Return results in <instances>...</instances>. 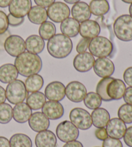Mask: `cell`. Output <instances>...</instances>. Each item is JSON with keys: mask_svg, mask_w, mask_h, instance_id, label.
Listing matches in <instances>:
<instances>
[{"mask_svg": "<svg viewBox=\"0 0 132 147\" xmlns=\"http://www.w3.org/2000/svg\"><path fill=\"white\" fill-rule=\"evenodd\" d=\"M14 66L21 76L28 78L40 72L43 67V63L38 54L25 52L16 57L14 61Z\"/></svg>", "mask_w": 132, "mask_h": 147, "instance_id": "obj_1", "label": "cell"}, {"mask_svg": "<svg viewBox=\"0 0 132 147\" xmlns=\"http://www.w3.org/2000/svg\"><path fill=\"white\" fill-rule=\"evenodd\" d=\"M73 49L70 38L63 34H57L48 40L47 51L51 56L56 59H63L69 56Z\"/></svg>", "mask_w": 132, "mask_h": 147, "instance_id": "obj_2", "label": "cell"}, {"mask_svg": "<svg viewBox=\"0 0 132 147\" xmlns=\"http://www.w3.org/2000/svg\"><path fill=\"white\" fill-rule=\"evenodd\" d=\"M88 49L92 56L98 57H107L112 55L113 45L110 39L104 36H97L90 41Z\"/></svg>", "mask_w": 132, "mask_h": 147, "instance_id": "obj_3", "label": "cell"}, {"mask_svg": "<svg viewBox=\"0 0 132 147\" xmlns=\"http://www.w3.org/2000/svg\"><path fill=\"white\" fill-rule=\"evenodd\" d=\"M113 32L121 41H132V17L128 14L119 16L113 23Z\"/></svg>", "mask_w": 132, "mask_h": 147, "instance_id": "obj_4", "label": "cell"}, {"mask_svg": "<svg viewBox=\"0 0 132 147\" xmlns=\"http://www.w3.org/2000/svg\"><path fill=\"white\" fill-rule=\"evenodd\" d=\"M6 98L9 103L13 105L23 103L28 96L25 83L22 80H15L7 86Z\"/></svg>", "mask_w": 132, "mask_h": 147, "instance_id": "obj_5", "label": "cell"}, {"mask_svg": "<svg viewBox=\"0 0 132 147\" xmlns=\"http://www.w3.org/2000/svg\"><path fill=\"white\" fill-rule=\"evenodd\" d=\"M55 133L58 139L63 143L76 140L79 135L78 128L69 121H63L57 125Z\"/></svg>", "mask_w": 132, "mask_h": 147, "instance_id": "obj_6", "label": "cell"}, {"mask_svg": "<svg viewBox=\"0 0 132 147\" xmlns=\"http://www.w3.org/2000/svg\"><path fill=\"white\" fill-rule=\"evenodd\" d=\"M70 121L78 129L86 130L90 128L92 120L90 113L82 108H75L71 110L69 114Z\"/></svg>", "mask_w": 132, "mask_h": 147, "instance_id": "obj_7", "label": "cell"}, {"mask_svg": "<svg viewBox=\"0 0 132 147\" xmlns=\"http://www.w3.org/2000/svg\"><path fill=\"white\" fill-rule=\"evenodd\" d=\"M46 10L49 19L57 23H61L69 18L70 15L69 7L65 3L61 1L54 2Z\"/></svg>", "mask_w": 132, "mask_h": 147, "instance_id": "obj_8", "label": "cell"}, {"mask_svg": "<svg viewBox=\"0 0 132 147\" xmlns=\"http://www.w3.org/2000/svg\"><path fill=\"white\" fill-rule=\"evenodd\" d=\"M86 94L85 86L79 81H71L65 87V96L73 103H80L83 101Z\"/></svg>", "mask_w": 132, "mask_h": 147, "instance_id": "obj_9", "label": "cell"}, {"mask_svg": "<svg viewBox=\"0 0 132 147\" xmlns=\"http://www.w3.org/2000/svg\"><path fill=\"white\" fill-rule=\"evenodd\" d=\"M4 49L10 56L18 57L25 52V42L20 36L10 35L5 42Z\"/></svg>", "mask_w": 132, "mask_h": 147, "instance_id": "obj_10", "label": "cell"}, {"mask_svg": "<svg viewBox=\"0 0 132 147\" xmlns=\"http://www.w3.org/2000/svg\"><path fill=\"white\" fill-rule=\"evenodd\" d=\"M93 68L96 74L101 78L111 77L115 72V65L108 57H100L95 60Z\"/></svg>", "mask_w": 132, "mask_h": 147, "instance_id": "obj_11", "label": "cell"}, {"mask_svg": "<svg viewBox=\"0 0 132 147\" xmlns=\"http://www.w3.org/2000/svg\"><path fill=\"white\" fill-rule=\"evenodd\" d=\"M95 62L94 56L85 52L77 55L73 59V65L74 69L79 72H86L93 68Z\"/></svg>", "mask_w": 132, "mask_h": 147, "instance_id": "obj_12", "label": "cell"}, {"mask_svg": "<svg viewBox=\"0 0 132 147\" xmlns=\"http://www.w3.org/2000/svg\"><path fill=\"white\" fill-rule=\"evenodd\" d=\"M44 96L49 101H62L65 97V86L59 81L50 83L44 90Z\"/></svg>", "mask_w": 132, "mask_h": 147, "instance_id": "obj_13", "label": "cell"}, {"mask_svg": "<svg viewBox=\"0 0 132 147\" xmlns=\"http://www.w3.org/2000/svg\"><path fill=\"white\" fill-rule=\"evenodd\" d=\"M106 127V132L110 138L118 139L123 138L126 130L127 129L126 123H124L119 118L114 117L110 119Z\"/></svg>", "mask_w": 132, "mask_h": 147, "instance_id": "obj_14", "label": "cell"}, {"mask_svg": "<svg viewBox=\"0 0 132 147\" xmlns=\"http://www.w3.org/2000/svg\"><path fill=\"white\" fill-rule=\"evenodd\" d=\"M126 89V84L123 80L113 78L107 85L106 94L112 101L120 100L123 98Z\"/></svg>", "mask_w": 132, "mask_h": 147, "instance_id": "obj_15", "label": "cell"}, {"mask_svg": "<svg viewBox=\"0 0 132 147\" xmlns=\"http://www.w3.org/2000/svg\"><path fill=\"white\" fill-rule=\"evenodd\" d=\"M28 121L29 127L36 132L48 130L50 127V119L43 112H36L32 114Z\"/></svg>", "mask_w": 132, "mask_h": 147, "instance_id": "obj_16", "label": "cell"}, {"mask_svg": "<svg viewBox=\"0 0 132 147\" xmlns=\"http://www.w3.org/2000/svg\"><path fill=\"white\" fill-rule=\"evenodd\" d=\"M32 8L31 0H12L9 6L10 14L16 18H24Z\"/></svg>", "mask_w": 132, "mask_h": 147, "instance_id": "obj_17", "label": "cell"}, {"mask_svg": "<svg viewBox=\"0 0 132 147\" xmlns=\"http://www.w3.org/2000/svg\"><path fill=\"white\" fill-rule=\"evenodd\" d=\"M42 112L51 120H57L64 115V108L59 101H46L42 107Z\"/></svg>", "mask_w": 132, "mask_h": 147, "instance_id": "obj_18", "label": "cell"}, {"mask_svg": "<svg viewBox=\"0 0 132 147\" xmlns=\"http://www.w3.org/2000/svg\"><path fill=\"white\" fill-rule=\"evenodd\" d=\"M101 32V27L96 21L86 20L79 26V33L83 38L93 39Z\"/></svg>", "mask_w": 132, "mask_h": 147, "instance_id": "obj_19", "label": "cell"}, {"mask_svg": "<svg viewBox=\"0 0 132 147\" xmlns=\"http://www.w3.org/2000/svg\"><path fill=\"white\" fill-rule=\"evenodd\" d=\"M72 18L79 23L88 20L91 17V12L89 5L85 2L79 1L73 5L71 9Z\"/></svg>", "mask_w": 132, "mask_h": 147, "instance_id": "obj_20", "label": "cell"}, {"mask_svg": "<svg viewBox=\"0 0 132 147\" xmlns=\"http://www.w3.org/2000/svg\"><path fill=\"white\" fill-rule=\"evenodd\" d=\"M35 145L36 147H55L57 138L55 134L51 130L42 131L36 135Z\"/></svg>", "mask_w": 132, "mask_h": 147, "instance_id": "obj_21", "label": "cell"}, {"mask_svg": "<svg viewBox=\"0 0 132 147\" xmlns=\"http://www.w3.org/2000/svg\"><path fill=\"white\" fill-rule=\"evenodd\" d=\"M32 110L27 104L25 103H20L14 106L13 109V118L15 121L19 123H25L30 119Z\"/></svg>", "mask_w": 132, "mask_h": 147, "instance_id": "obj_22", "label": "cell"}, {"mask_svg": "<svg viewBox=\"0 0 132 147\" xmlns=\"http://www.w3.org/2000/svg\"><path fill=\"white\" fill-rule=\"evenodd\" d=\"M91 117L92 125L97 128H104L110 119V115L107 110L100 107L94 110Z\"/></svg>", "mask_w": 132, "mask_h": 147, "instance_id": "obj_23", "label": "cell"}, {"mask_svg": "<svg viewBox=\"0 0 132 147\" xmlns=\"http://www.w3.org/2000/svg\"><path fill=\"white\" fill-rule=\"evenodd\" d=\"M45 43L43 39L38 35H31L25 40L26 50L30 53L38 54L43 51Z\"/></svg>", "mask_w": 132, "mask_h": 147, "instance_id": "obj_24", "label": "cell"}, {"mask_svg": "<svg viewBox=\"0 0 132 147\" xmlns=\"http://www.w3.org/2000/svg\"><path fill=\"white\" fill-rule=\"evenodd\" d=\"M79 23L72 18H68L61 22L60 29L63 34L68 38H74L79 33Z\"/></svg>", "mask_w": 132, "mask_h": 147, "instance_id": "obj_25", "label": "cell"}, {"mask_svg": "<svg viewBox=\"0 0 132 147\" xmlns=\"http://www.w3.org/2000/svg\"><path fill=\"white\" fill-rule=\"evenodd\" d=\"M18 73L14 65L7 63L0 67V81L3 83H10L17 80Z\"/></svg>", "mask_w": 132, "mask_h": 147, "instance_id": "obj_26", "label": "cell"}, {"mask_svg": "<svg viewBox=\"0 0 132 147\" xmlns=\"http://www.w3.org/2000/svg\"><path fill=\"white\" fill-rule=\"evenodd\" d=\"M27 16L30 22L36 25H41L46 22L48 19L47 10L45 8L38 5L32 7Z\"/></svg>", "mask_w": 132, "mask_h": 147, "instance_id": "obj_27", "label": "cell"}, {"mask_svg": "<svg viewBox=\"0 0 132 147\" xmlns=\"http://www.w3.org/2000/svg\"><path fill=\"white\" fill-rule=\"evenodd\" d=\"M46 97L43 93L41 92H36L28 95L26 98V103L30 107L31 110H38L42 109V107L46 102Z\"/></svg>", "mask_w": 132, "mask_h": 147, "instance_id": "obj_28", "label": "cell"}, {"mask_svg": "<svg viewBox=\"0 0 132 147\" xmlns=\"http://www.w3.org/2000/svg\"><path fill=\"white\" fill-rule=\"evenodd\" d=\"M89 7L91 14L96 16H102L110 10V5L107 0H92Z\"/></svg>", "mask_w": 132, "mask_h": 147, "instance_id": "obj_29", "label": "cell"}, {"mask_svg": "<svg viewBox=\"0 0 132 147\" xmlns=\"http://www.w3.org/2000/svg\"><path fill=\"white\" fill-rule=\"evenodd\" d=\"M44 80L41 75L38 74L29 76L25 80V85L28 92H39L43 88Z\"/></svg>", "mask_w": 132, "mask_h": 147, "instance_id": "obj_30", "label": "cell"}, {"mask_svg": "<svg viewBox=\"0 0 132 147\" xmlns=\"http://www.w3.org/2000/svg\"><path fill=\"white\" fill-rule=\"evenodd\" d=\"M9 141L10 147H32L31 139L24 134H15Z\"/></svg>", "mask_w": 132, "mask_h": 147, "instance_id": "obj_31", "label": "cell"}, {"mask_svg": "<svg viewBox=\"0 0 132 147\" xmlns=\"http://www.w3.org/2000/svg\"><path fill=\"white\" fill-rule=\"evenodd\" d=\"M56 32V28L54 23L51 22H45L41 24L39 28V36L43 40L48 41L54 36Z\"/></svg>", "mask_w": 132, "mask_h": 147, "instance_id": "obj_32", "label": "cell"}, {"mask_svg": "<svg viewBox=\"0 0 132 147\" xmlns=\"http://www.w3.org/2000/svg\"><path fill=\"white\" fill-rule=\"evenodd\" d=\"M84 103L87 108L95 110L99 108L102 104V99L98 94L93 92L86 94L84 99Z\"/></svg>", "mask_w": 132, "mask_h": 147, "instance_id": "obj_33", "label": "cell"}, {"mask_svg": "<svg viewBox=\"0 0 132 147\" xmlns=\"http://www.w3.org/2000/svg\"><path fill=\"white\" fill-rule=\"evenodd\" d=\"M113 80V78L108 77L102 78L99 81L96 86V92L98 95L101 97L102 101H112L109 97L106 94V86L108 83L111 81Z\"/></svg>", "mask_w": 132, "mask_h": 147, "instance_id": "obj_34", "label": "cell"}, {"mask_svg": "<svg viewBox=\"0 0 132 147\" xmlns=\"http://www.w3.org/2000/svg\"><path fill=\"white\" fill-rule=\"evenodd\" d=\"M118 117L120 119L126 123H132V105L125 103L121 105L118 110Z\"/></svg>", "mask_w": 132, "mask_h": 147, "instance_id": "obj_35", "label": "cell"}, {"mask_svg": "<svg viewBox=\"0 0 132 147\" xmlns=\"http://www.w3.org/2000/svg\"><path fill=\"white\" fill-rule=\"evenodd\" d=\"M13 118V109L8 103L0 104V123L7 124Z\"/></svg>", "mask_w": 132, "mask_h": 147, "instance_id": "obj_36", "label": "cell"}, {"mask_svg": "<svg viewBox=\"0 0 132 147\" xmlns=\"http://www.w3.org/2000/svg\"><path fill=\"white\" fill-rule=\"evenodd\" d=\"M9 25L7 15L3 11L0 10V34L8 30Z\"/></svg>", "mask_w": 132, "mask_h": 147, "instance_id": "obj_37", "label": "cell"}, {"mask_svg": "<svg viewBox=\"0 0 132 147\" xmlns=\"http://www.w3.org/2000/svg\"><path fill=\"white\" fill-rule=\"evenodd\" d=\"M102 147H123V145L120 140L108 138L103 141Z\"/></svg>", "mask_w": 132, "mask_h": 147, "instance_id": "obj_38", "label": "cell"}, {"mask_svg": "<svg viewBox=\"0 0 132 147\" xmlns=\"http://www.w3.org/2000/svg\"><path fill=\"white\" fill-rule=\"evenodd\" d=\"M90 39H87V38H83L81 39L77 44V47H76V51L77 53H84L85 52L87 49H88V45L90 41Z\"/></svg>", "mask_w": 132, "mask_h": 147, "instance_id": "obj_39", "label": "cell"}, {"mask_svg": "<svg viewBox=\"0 0 132 147\" xmlns=\"http://www.w3.org/2000/svg\"><path fill=\"white\" fill-rule=\"evenodd\" d=\"M8 21H9V24L11 27H18V26L22 25L25 21L24 18H16L13 16L12 14H8Z\"/></svg>", "mask_w": 132, "mask_h": 147, "instance_id": "obj_40", "label": "cell"}, {"mask_svg": "<svg viewBox=\"0 0 132 147\" xmlns=\"http://www.w3.org/2000/svg\"><path fill=\"white\" fill-rule=\"evenodd\" d=\"M123 79L126 85L132 87V67L125 70L123 74Z\"/></svg>", "mask_w": 132, "mask_h": 147, "instance_id": "obj_41", "label": "cell"}, {"mask_svg": "<svg viewBox=\"0 0 132 147\" xmlns=\"http://www.w3.org/2000/svg\"><path fill=\"white\" fill-rule=\"evenodd\" d=\"M123 140L126 145L129 147H132V126L127 128Z\"/></svg>", "mask_w": 132, "mask_h": 147, "instance_id": "obj_42", "label": "cell"}, {"mask_svg": "<svg viewBox=\"0 0 132 147\" xmlns=\"http://www.w3.org/2000/svg\"><path fill=\"white\" fill-rule=\"evenodd\" d=\"M95 136L99 140L104 141L108 138V134L105 128H100L95 131Z\"/></svg>", "mask_w": 132, "mask_h": 147, "instance_id": "obj_43", "label": "cell"}, {"mask_svg": "<svg viewBox=\"0 0 132 147\" xmlns=\"http://www.w3.org/2000/svg\"><path fill=\"white\" fill-rule=\"evenodd\" d=\"M123 99L126 103L132 105V87L131 86H129V87L126 88L125 92L124 94Z\"/></svg>", "mask_w": 132, "mask_h": 147, "instance_id": "obj_44", "label": "cell"}, {"mask_svg": "<svg viewBox=\"0 0 132 147\" xmlns=\"http://www.w3.org/2000/svg\"><path fill=\"white\" fill-rule=\"evenodd\" d=\"M34 1L38 6L46 8L51 6L52 4L54 3L55 0H34Z\"/></svg>", "mask_w": 132, "mask_h": 147, "instance_id": "obj_45", "label": "cell"}, {"mask_svg": "<svg viewBox=\"0 0 132 147\" xmlns=\"http://www.w3.org/2000/svg\"><path fill=\"white\" fill-rule=\"evenodd\" d=\"M10 36V33L9 30H7L3 34H0V51H3L4 49V44L6 39Z\"/></svg>", "mask_w": 132, "mask_h": 147, "instance_id": "obj_46", "label": "cell"}, {"mask_svg": "<svg viewBox=\"0 0 132 147\" xmlns=\"http://www.w3.org/2000/svg\"><path fill=\"white\" fill-rule=\"evenodd\" d=\"M63 147H83V145L80 141L74 140L66 143L65 145Z\"/></svg>", "mask_w": 132, "mask_h": 147, "instance_id": "obj_47", "label": "cell"}, {"mask_svg": "<svg viewBox=\"0 0 132 147\" xmlns=\"http://www.w3.org/2000/svg\"><path fill=\"white\" fill-rule=\"evenodd\" d=\"M0 147H10V141L7 138L0 136Z\"/></svg>", "mask_w": 132, "mask_h": 147, "instance_id": "obj_48", "label": "cell"}, {"mask_svg": "<svg viewBox=\"0 0 132 147\" xmlns=\"http://www.w3.org/2000/svg\"><path fill=\"white\" fill-rule=\"evenodd\" d=\"M6 92L3 87L0 86V104L3 103L6 101Z\"/></svg>", "mask_w": 132, "mask_h": 147, "instance_id": "obj_49", "label": "cell"}, {"mask_svg": "<svg viewBox=\"0 0 132 147\" xmlns=\"http://www.w3.org/2000/svg\"><path fill=\"white\" fill-rule=\"evenodd\" d=\"M12 0H0V7L6 8L9 6Z\"/></svg>", "mask_w": 132, "mask_h": 147, "instance_id": "obj_50", "label": "cell"}, {"mask_svg": "<svg viewBox=\"0 0 132 147\" xmlns=\"http://www.w3.org/2000/svg\"><path fill=\"white\" fill-rule=\"evenodd\" d=\"M64 1L68 4H75L76 3L80 1V0H64Z\"/></svg>", "mask_w": 132, "mask_h": 147, "instance_id": "obj_51", "label": "cell"}, {"mask_svg": "<svg viewBox=\"0 0 132 147\" xmlns=\"http://www.w3.org/2000/svg\"><path fill=\"white\" fill-rule=\"evenodd\" d=\"M121 1H123L125 3H128V4H131L132 3V0H121Z\"/></svg>", "mask_w": 132, "mask_h": 147, "instance_id": "obj_52", "label": "cell"}, {"mask_svg": "<svg viewBox=\"0 0 132 147\" xmlns=\"http://www.w3.org/2000/svg\"><path fill=\"white\" fill-rule=\"evenodd\" d=\"M129 13H130V16L132 17V3H131L130 7H129Z\"/></svg>", "mask_w": 132, "mask_h": 147, "instance_id": "obj_53", "label": "cell"}, {"mask_svg": "<svg viewBox=\"0 0 132 147\" xmlns=\"http://www.w3.org/2000/svg\"><path fill=\"white\" fill-rule=\"evenodd\" d=\"M96 147H99V146H96Z\"/></svg>", "mask_w": 132, "mask_h": 147, "instance_id": "obj_54", "label": "cell"}]
</instances>
